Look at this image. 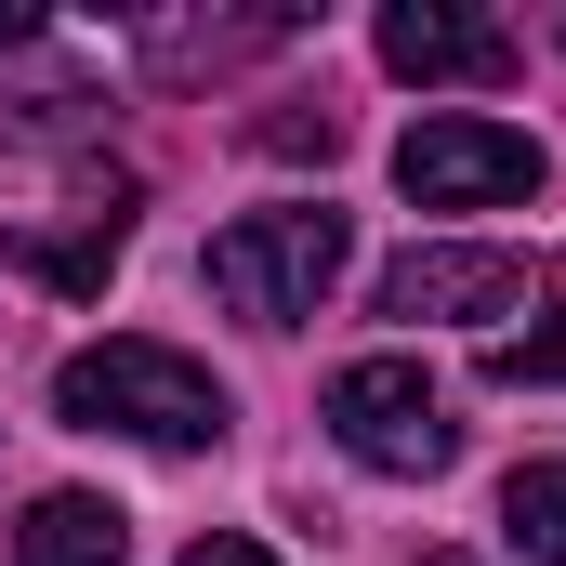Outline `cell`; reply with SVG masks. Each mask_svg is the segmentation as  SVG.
I'll use <instances>...</instances> for the list:
<instances>
[{
    "label": "cell",
    "instance_id": "cell-1",
    "mask_svg": "<svg viewBox=\"0 0 566 566\" xmlns=\"http://www.w3.org/2000/svg\"><path fill=\"white\" fill-rule=\"evenodd\" d=\"M53 409L80 434H133V448H224V422H238L224 382L171 343H80L53 369Z\"/></svg>",
    "mask_w": 566,
    "mask_h": 566
},
{
    "label": "cell",
    "instance_id": "cell-2",
    "mask_svg": "<svg viewBox=\"0 0 566 566\" xmlns=\"http://www.w3.org/2000/svg\"><path fill=\"white\" fill-rule=\"evenodd\" d=\"M329 277H343V211H316V198L238 211V224L211 238V303L251 316V329H303V316L329 303Z\"/></svg>",
    "mask_w": 566,
    "mask_h": 566
},
{
    "label": "cell",
    "instance_id": "cell-3",
    "mask_svg": "<svg viewBox=\"0 0 566 566\" xmlns=\"http://www.w3.org/2000/svg\"><path fill=\"white\" fill-rule=\"evenodd\" d=\"M396 185H409V211H514V198H541V145L514 119L448 106V119H422L396 145Z\"/></svg>",
    "mask_w": 566,
    "mask_h": 566
},
{
    "label": "cell",
    "instance_id": "cell-4",
    "mask_svg": "<svg viewBox=\"0 0 566 566\" xmlns=\"http://www.w3.org/2000/svg\"><path fill=\"white\" fill-rule=\"evenodd\" d=\"M316 422L343 434L369 474H448V409H434L422 356H356V369H329V409Z\"/></svg>",
    "mask_w": 566,
    "mask_h": 566
},
{
    "label": "cell",
    "instance_id": "cell-5",
    "mask_svg": "<svg viewBox=\"0 0 566 566\" xmlns=\"http://www.w3.org/2000/svg\"><path fill=\"white\" fill-rule=\"evenodd\" d=\"M527 264L514 251H461V238H422V251H396L382 264V316H409V329H488V316H527Z\"/></svg>",
    "mask_w": 566,
    "mask_h": 566
},
{
    "label": "cell",
    "instance_id": "cell-6",
    "mask_svg": "<svg viewBox=\"0 0 566 566\" xmlns=\"http://www.w3.org/2000/svg\"><path fill=\"white\" fill-rule=\"evenodd\" d=\"M382 66L396 80H422V93H501L514 66H527V40L501 27V13H461V0H382Z\"/></svg>",
    "mask_w": 566,
    "mask_h": 566
},
{
    "label": "cell",
    "instance_id": "cell-7",
    "mask_svg": "<svg viewBox=\"0 0 566 566\" xmlns=\"http://www.w3.org/2000/svg\"><path fill=\"white\" fill-rule=\"evenodd\" d=\"M13 566H133V514L93 488H40L13 527Z\"/></svg>",
    "mask_w": 566,
    "mask_h": 566
},
{
    "label": "cell",
    "instance_id": "cell-8",
    "mask_svg": "<svg viewBox=\"0 0 566 566\" xmlns=\"http://www.w3.org/2000/svg\"><path fill=\"white\" fill-rule=\"evenodd\" d=\"M501 541L541 554V566H566V461H514V488H501Z\"/></svg>",
    "mask_w": 566,
    "mask_h": 566
},
{
    "label": "cell",
    "instance_id": "cell-9",
    "mask_svg": "<svg viewBox=\"0 0 566 566\" xmlns=\"http://www.w3.org/2000/svg\"><path fill=\"white\" fill-rule=\"evenodd\" d=\"M488 382H566V329H514V343H488Z\"/></svg>",
    "mask_w": 566,
    "mask_h": 566
},
{
    "label": "cell",
    "instance_id": "cell-10",
    "mask_svg": "<svg viewBox=\"0 0 566 566\" xmlns=\"http://www.w3.org/2000/svg\"><path fill=\"white\" fill-rule=\"evenodd\" d=\"M185 566H277L264 541H238V527H211V541H185Z\"/></svg>",
    "mask_w": 566,
    "mask_h": 566
},
{
    "label": "cell",
    "instance_id": "cell-11",
    "mask_svg": "<svg viewBox=\"0 0 566 566\" xmlns=\"http://www.w3.org/2000/svg\"><path fill=\"white\" fill-rule=\"evenodd\" d=\"M13 40H40V13H27V0H0V53H13Z\"/></svg>",
    "mask_w": 566,
    "mask_h": 566
},
{
    "label": "cell",
    "instance_id": "cell-12",
    "mask_svg": "<svg viewBox=\"0 0 566 566\" xmlns=\"http://www.w3.org/2000/svg\"><path fill=\"white\" fill-rule=\"evenodd\" d=\"M434 566H474V554H434Z\"/></svg>",
    "mask_w": 566,
    "mask_h": 566
}]
</instances>
